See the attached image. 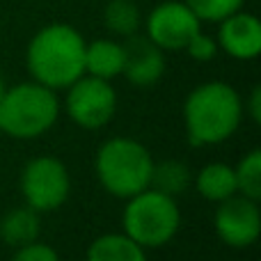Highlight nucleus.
Masks as SVG:
<instances>
[{
  "instance_id": "nucleus-1",
  "label": "nucleus",
  "mask_w": 261,
  "mask_h": 261,
  "mask_svg": "<svg viewBox=\"0 0 261 261\" xmlns=\"http://www.w3.org/2000/svg\"><path fill=\"white\" fill-rule=\"evenodd\" d=\"M85 44L83 35L69 23L44 25L30 39L25 50V64L32 81L67 90L85 73Z\"/></svg>"
},
{
  "instance_id": "nucleus-2",
  "label": "nucleus",
  "mask_w": 261,
  "mask_h": 261,
  "mask_svg": "<svg viewBox=\"0 0 261 261\" xmlns=\"http://www.w3.org/2000/svg\"><path fill=\"white\" fill-rule=\"evenodd\" d=\"M243 101L239 92L222 81L197 85L184 103V124L195 147H213L229 140L243 119Z\"/></svg>"
},
{
  "instance_id": "nucleus-3",
  "label": "nucleus",
  "mask_w": 261,
  "mask_h": 261,
  "mask_svg": "<svg viewBox=\"0 0 261 261\" xmlns=\"http://www.w3.org/2000/svg\"><path fill=\"white\" fill-rule=\"evenodd\" d=\"M96 179L113 197L128 199L151 186L153 158L142 142L133 138H110L94 158Z\"/></svg>"
},
{
  "instance_id": "nucleus-4",
  "label": "nucleus",
  "mask_w": 261,
  "mask_h": 261,
  "mask_svg": "<svg viewBox=\"0 0 261 261\" xmlns=\"http://www.w3.org/2000/svg\"><path fill=\"white\" fill-rule=\"evenodd\" d=\"M60 117L55 90L41 83H21L5 90L0 101V130L16 140L44 135Z\"/></svg>"
},
{
  "instance_id": "nucleus-5",
  "label": "nucleus",
  "mask_w": 261,
  "mask_h": 261,
  "mask_svg": "<svg viewBox=\"0 0 261 261\" xmlns=\"http://www.w3.org/2000/svg\"><path fill=\"white\" fill-rule=\"evenodd\" d=\"M181 227V211L176 197L156 188H144L142 193L126 199L122 216V229L144 250L163 248L176 236Z\"/></svg>"
},
{
  "instance_id": "nucleus-6",
  "label": "nucleus",
  "mask_w": 261,
  "mask_h": 261,
  "mask_svg": "<svg viewBox=\"0 0 261 261\" xmlns=\"http://www.w3.org/2000/svg\"><path fill=\"white\" fill-rule=\"evenodd\" d=\"M23 199L37 213H50L60 208L71 193V176L60 158L37 156L21 172Z\"/></svg>"
},
{
  "instance_id": "nucleus-7",
  "label": "nucleus",
  "mask_w": 261,
  "mask_h": 261,
  "mask_svg": "<svg viewBox=\"0 0 261 261\" xmlns=\"http://www.w3.org/2000/svg\"><path fill=\"white\" fill-rule=\"evenodd\" d=\"M64 108L73 124L94 130L113 119L117 110V92L110 81L83 73L76 83L67 87Z\"/></svg>"
},
{
  "instance_id": "nucleus-8",
  "label": "nucleus",
  "mask_w": 261,
  "mask_h": 261,
  "mask_svg": "<svg viewBox=\"0 0 261 261\" xmlns=\"http://www.w3.org/2000/svg\"><path fill=\"white\" fill-rule=\"evenodd\" d=\"M144 35L163 50H184L202 30V21L184 0L158 3L144 18Z\"/></svg>"
},
{
  "instance_id": "nucleus-9",
  "label": "nucleus",
  "mask_w": 261,
  "mask_h": 261,
  "mask_svg": "<svg viewBox=\"0 0 261 261\" xmlns=\"http://www.w3.org/2000/svg\"><path fill=\"white\" fill-rule=\"evenodd\" d=\"M213 227L218 239L229 248L243 250L254 245L261 234V211L257 199L236 193L225 202H218Z\"/></svg>"
},
{
  "instance_id": "nucleus-10",
  "label": "nucleus",
  "mask_w": 261,
  "mask_h": 261,
  "mask_svg": "<svg viewBox=\"0 0 261 261\" xmlns=\"http://www.w3.org/2000/svg\"><path fill=\"white\" fill-rule=\"evenodd\" d=\"M165 73V50L147 35H130L124 41L122 76L135 87H151Z\"/></svg>"
},
{
  "instance_id": "nucleus-11",
  "label": "nucleus",
  "mask_w": 261,
  "mask_h": 261,
  "mask_svg": "<svg viewBox=\"0 0 261 261\" xmlns=\"http://www.w3.org/2000/svg\"><path fill=\"white\" fill-rule=\"evenodd\" d=\"M218 48H222L234 60H254L261 53V23L254 14H229L218 23Z\"/></svg>"
},
{
  "instance_id": "nucleus-12",
  "label": "nucleus",
  "mask_w": 261,
  "mask_h": 261,
  "mask_svg": "<svg viewBox=\"0 0 261 261\" xmlns=\"http://www.w3.org/2000/svg\"><path fill=\"white\" fill-rule=\"evenodd\" d=\"M124 44L115 39H94L85 44V73L103 81L122 76Z\"/></svg>"
},
{
  "instance_id": "nucleus-13",
  "label": "nucleus",
  "mask_w": 261,
  "mask_h": 261,
  "mask_svg": "<svg viewBox=\"0 0 261 261\" xmlns=\"http://www.w3.org/2000/svg\"><path fill=\"white\" fill-rule=\"evenodd\" d=\"M195 188L208 202H225L239 193L234 167L227 163H208L195 176Z\"/></svg>"
},
{
  "instance_id": "nucleus-14",
  "label": "nucleus",
  "mask_w": 261,
  "mask_h": 261,
  "mask_svg": "<svg viewBox=\"0 0 261 261\" xmlns=\"http://www.w3.org/2000/svg\"><path fill=\"white\" fill-rule=\"evenodd\" d=\"M41 222H39V213L35 208L25 206H16L9 208L7 213L0 220V239L5 243L14 245V248H21V245L35 243L37 236H39Z\"/></svg>"
},
{
  "instance_id": "nucleus-15",
  "label": "nucleus",
  "mask_w": 261,
  "mask_h": 261,
  "mask_svg": "<svg viewBox=\"0 0 261 261\" xmlns=\"http://www.w3.org/2000/svg\"><path fill=\"white\" fill-rule=\"evenodd\" d=\"M85 261H147V250L126 234H103L92 241Z\"/></svg>"
},
{
  "instance_id": "nucleus-16",
  "label": "nucleus",
  "mask_w": 261,
  "mask_h": 261,
  "mask_svg": "<svg viewBox=\"0 0 261 261\" xmlns=\"http://www.w3.org/2000/svg\"><path fill=\"white\" fill-rule=\"evenodd\" d=\"M193 184V172L184 161H170L153 163L151 172V188L161 190V193L170 195V197H179L181 193L188 190V186Z\"/></svg>"
},
{
  "instance_id": "nucleus-17",
  "label": "nucleus",
  "mask_w": 261,
  "mask_h": 261,
  "mask_svg": "<svg viewBox=\"0 0 261 261\" xmlns=\"http://www.w3.org/2000/svg\"><path fill=\"white\" fill-rule=\"evenodd\" d=\"M103 23L115 37L138 35L142 28V14L133 0H108L103 9Z\"/></svg>"
},
{
  "instance_id": "nucleus-18",
  "label": "nucleus",
  "mask_w": 261,
  "mask_h": 261,
  "mask_svg": "<svg viewBox=\"0 0 261 261\" xmlns=\"http://www.w3.org/2000/svg\"><path fill=\"white\" fill-rule=\"evenodd\" d=\"M239 195H245L250 199H261V149H252L239 161L234 167Z\"/></svg>"
},
{
  "instance_id": "nucleus-19",
  "label": "nucleus",
  "mask_w": 261,
  "mask_h": 261,
  "mask_svg": "<svg viewBox=\"0 0 261 261\" xmlns=\"http://www.w3.org/2000/svg\"><path fill=\"white\" fill-rule=\"evenodd\" d=\"M202 23H220L229 14L243 9L245 0H184Z\"/></svg>"
},
{
  "instance_id": "nucleus-20",
  "label": "nucleus",
  "mask_w": 261,
  "mask_h": 261,
  "mask_svg": "<svg viewBox=\"0 0 261 261\" xmlns=\"http://www.w3.org/2000/svg\"><path fill=\"white\" fill-rule=\"evenodd\" d=\"M184 50L195 60V62H211V60L218 55V50H220V48H218L216 37H208V35H204V32L199 30L197 35H195L193 39L186 44Z\"/></svg>"
},
{
  "instance_id": "nucleus-21",
  "label": "nucleus",
  "mask_w": 261,
  "mask_h": 261,
  "mask_svg": "<svg viewBox=\"0 0 261 261\" xmlns=\"http://www.w3.org/2000/svg\"><path fill=\"white\" fill-rule=\"evenodd\" d=\"M12 261H62V259L50 245L35 241V243L16 248V254L12 257Z\"/></svg>"
},
{
  "instance_id": "nucleus-22",
  "label": "nucleus",
  "mask_w": 261,
  "mask_h": 261,
  "mask_svg": "<svg viewBox=\"0 0 261 261\" xmlns=\"http://www.w3.org/2000/svg\"><path fill=\"white\" fill-rule=\"evenodd\" d=\"M245 108H248V115H250V119H252L254 124H259L261 122V87H252V92H250V96H248V101H245Z\"/></svg>"
},
{
  "instance_id": "nucleus-23",
  "label": "nucleus",
  "mask_w": 261,
  "mask_h": 261,
  "mask_svg": "<svg viewBox=\"0 0 261 261\" xmlns=\"http://www.w3.org/2000/svg\"><path fill=\"white\" fill-rule=\"evenodd\" d=\"M5 90H7V85H5L3 76H0V101H3V96H5Z\"/></svg>"
}]
</instances>
